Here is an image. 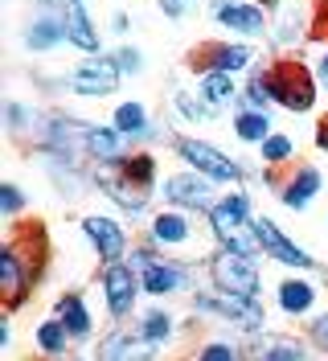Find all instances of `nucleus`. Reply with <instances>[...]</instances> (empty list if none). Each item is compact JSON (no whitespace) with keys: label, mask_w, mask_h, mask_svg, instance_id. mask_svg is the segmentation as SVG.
<instances>
[{"label":"nucleus","mask_w":328,"mask_h":361,"mask_svg":"<svg viewBox=\"0 0 328 361\" xmlns=\"http://www.w3.org/2000/svg\"><path fill=\"white\" fill-rule=\"evenodd\" d=\"M259 157H262L267 169H279V164H287V160H296V140H291L287 132H271L259 144Z\"/></svg>","instance_id":"7c9ffc66"},{"label":"nucleus","mask_w":328,"mask_h":361,"mask_svg":"<svg viewBox=\"0 0 328 361\" xmlns=\"http://www.w3.org/2000/svg\"><path fill=\"white\" fill-rule=\"evenodd\" d=\"M271 132H275V128H271V111L238 107V115H234V135H238L242 144H262Z\"/></svg>","instance_id":"cd10ccee"},{"label":"nucleus","mask_w":328,"mask_h":361,"mask_svg":"<svg viewBox=\"0 0 328 361\" xmlns=\"http://www.w3.org/2000/svg\"><path fill=\"white\" fill-rule=\"evenodd\" d=\"M156 259H160V250L152 247V243H148V247H131L128 250V259H123V263H128L131 271H148L156 263Z\"/></svg>","instance_id":"e433bc0d"},{"label":"nucleus","mask_w":328,"mask_h":361,"mask_svg":"<svg viewBox=\"0 0 328 361\" xmlns=\"http://www.w3.org/2000/svg\"><path fill=\"white\" fill-rule=\"evenodd\" d=\"M160 13H164L169 21H181V17H185V0H160Z\"/></svg>","instance_id":"ea45409f"},{"label":"nucleus","mask_w":328,"mask_h":361,"mask_svg":"<svg viewBox=\"0 0 328 361\" xmlns=\"http://www.w3.org/2000/svg\"><path fill=\"white\" fill-rule=\"evenodd\" d=\"M209 288H218V292H238V295H262L259 259L218 247L209 255Z\"/></svg>","instance_id":"20e7f679"},{"label":"nucleus","mask_w":328,"mask_h":361,"mask_svg":"<svg viewBox=\"0 0 328 361\" xmlns=\"http://www.w3.org/2000/svg\"><path fill=\"white\" fill-rule=\"evenodd\" d=\"M218 180L201 177L193 169H181L173 177H164V202L176 209H189V214H209L218 205Z\"/></svg>","instance_id":"0eeeda50"},{"label":"nucleus","mask_w":328,"mask_h":361,"mask_svg":"<svg viewBox=\"0 0 328 361\" xmlns=\"http://www.w3.org/2000/svg\"><path fill=\"white\" fill-rule=\"evenodd\" d=\"M111 128L123 135V140H148V135H152L148 107H144V103H135V99L119 103V107H115V115H111Z\"/></svg>","instance_id":"5701e85b"},{"label":"nucleus","mask_w":328,"mask_h":361,"mask_svg":"<svg viewBox=\"0 0 328 361\" xmlns=\"http://www.w3.org/2000/svg\"><path fill=\"white\" fill-rule=\"evenodd\" d=\"M62 42H66V21L54 8H42L33 21L25 25V49H33V54H54Z\"/></svg>","instance_id":"a211bd4d"},{"label":"nucleus","mask_w":328,"mask_h":361,"mask_svg":"<svg viewBox=\"0 0 328 361\" xmlns=\"http://www.w3.org/2000/svg\"><path fill=\"white\" fill-rule=\"evenodd\" d=\"M214 21L238 37H262L267 33V8L262 4H242V0H214Z\"/></svg>","instance_id":"f3484780"},{"label":"nucleus","mask_w":328,"mask_h":361,"mask_svg":"<svg viewBox=\"0 0 328 361\" xmlns=\"http://www.w3.org/2000/svg\"><path fill=\"white\" fill-rule=\"evenodd\" d=\"M246 361H312V341L291 333H250Z\"/></svg>","instance_id":"4468645a"},{"label":"nucleus","mask_w":328,"mask_h":361,"mask_svg":"<svg viewBox=\"0 0 328 361\" xmlns=\"http://www.w3.org/2000/svg\"><path fill=\"white\" fill-rule=\"evenodd\" d=\"M49 267V234L42 222H17L0 243V300L4 312H21L29 295L42 288Z\"/></svg>","instance_id":"f257e3e1"},{"label":"nucleus","mask_w":328,"mask_h":361,"mask_svg":"<svg viewBox=\"0 0 328 361\" xmlns=\"http://www.w3.org/2000/svg\"><path fill=\"white\" fill-rule=\"evenodd\" d=\"M308 341H312V349H320V353L328 357V312L308 320Z\"/></svg>","instance_id":"c9c22d12"},{"label":"nucleus","mask_w":328,"mask_h":361,"mask_svg":"<svg viewBox=\"0 0 328 361\" xmlns=\"http://www.w3.org/2000/svg\"><path fill=\"white\" fill-rule=\"evenodd\" d=\"M296 33H300V8H291V4H287L284 17H279V45H287Z\"/></svg>","instance_id":"58836bf2"},{"label":"nucleus","mask_w":328,"mask_h":361,"mask_svg":"<svg viewBox=\"0 0 328 361\" xmlns=\"http://www.w3.org/2000/svg\"><path fill=\"white\" fill-rule=\"evenodd\" d=\"M197 94L209 103V107H230V103H238V82H234V74H221V70H205V74H197Z\"/></svg>","instance_id":"b1692460"},{"label":"nucleus","mask_w":328,"mask_h":361,"mask_svg":"<svg viewBox=\"0 0 328 361\" xmlns=\"http://www.w3.org/2000/svg\"><path fill=\"white\" fill-rule=\"evenodd\" d=\"M99 288H103V304H107L111 320H128L144 295V283H140V271H131L128 263H103L99 271Z\"/></svg>","instance_id":"423d86ee"},{"label":"nucleus","mask_w":328,"mask_h":361,"mask_svg":"<svg viewBox=\"0 0 328 361\" xmlns=\"http://www.w3.org/2000/svg\"><path fill=\"white\" fill-rule=\"evenodd\" d=\"M185 4H189V0H185Z\"/></svg>","instance_id":"8fccbe9b"},{"label":"nucleus","mask_w":328,"mask_h":361,"mask_svg":"<svg viewBox=\"0 0 328 361\" xmlns=\"http://www.w3.org/2000/svg\"><path fill=\"white\" fill-rule=\"evenodd\" d=\"M148 243H152L160 255H176V250H189L197 243V222L189 209H160L152 214V222H148Z\"/></svg>","instance_id":"1a4fd4ad"},{"label":"nucleus","mask_w":328,"mask_h":361,"mask_svg":"<svg viewBox=\"0 0 328 361\" xmlns=\"http://www.w3.org/2000/svg\"><path fill=\"white\" fill-rule=\"evenodd\" d=\"M193 312L230 320V329H242V333H262V329H267V308H262L259 295H238V292L205 288V292H193Z\"/></svg>","instance_id":"7ed1b4c3"},{"label":"nucleus","mask_w":328,"mask_h":361,"mask_svg":"<svg viewBox=\"0 0 328 361\" xmlns=\"http://www.w3.org/2000/svg\"><path fill=\"white\" fill-rule=\"evenodd\" d=\"M66 4H87V0H66Z\"/></svg>","instance_id":"49530a36"},{"label":"nucleus","mask_w":328,"mask_h":361,"mask_svg":"<svg viewBox=\"0 0 328 361\" xmlns=\"http://www.w3.org/2000/svg\"><path fill=\"white\" fill-rule=\"evenodd\" d=\"M54 316L62 320L66 333L78 341V345L95 337V316H90L87 300H83L78 292H62V295H58V300H54Z\"/></svg>","instance_id":"aec40b11"},{"label":"nucleus","mask_w":328,"mask_h":361,"mask_svg":"<svg viewBox=\"0 0 328 361\" xmlns=\"http://www.w3.org/2000/svg\"><path fill=\"white\" fill-rule=\"evenodd\" d=\"M111 169H119L123 177H131L144 189H156V180H160V164L152 152H123L119 160H111Z\"/></svg>","instance_id":"393cba45"},{"label":"nucleus","mask_w":328,"mask_h":361,"mask_svg":"<svg viewBox=\"0 0 328 361\" xmlns=\"http://www.w3.org/2000/svg\"><path fill=\"white\" fill-rule=\"evenodd\" d=\"M87 157L99 160V164H111V160L123 157V135L115 128H95L90 123V135H87Z\"/></svg>","instance_id":"c85d7f7f"},{"label":"nucleus","mask_w":328,"mask_h":361,"mask_svg":"<svg viewBox=\"0 0 328 361\" xmlns=\"http://www.w3.org/2000/svg\"><path fill=\"white\" fill-rule=\"evenodd\" d=\"M21 209H25V193L17 189V180H0V214L13 222Z\"/></svg>","instance_id":"f704fd0d"},{"label":"nucleus","mask_w":328,"mask_h":361,"mask_svg":"<svg viewBox=\"0 0 328 361\" xmlns=\"http://www.w3.org/2000/svg\"><path fill=\"white\" fill-rule=\"evenodd\" d=\"M119 82H123V70L115 62V54H90L70 74V90L83 99H107L119 90Z\"/></svg>","instance_id":"6e6552de"},{"label":"nucleus","mask_w":328,"mask_h":361,"mask_svg":"<svg viewBox=\"0 0 328 361\" xmlns=\"http://www.w3.org/2000/svg\"><path fill=\"white\" fill-rule=\"evenodd\" d=\"M135 329L152 341V345H160V349H164V345L173 341V333H176V320H173V312H169V308L152 304V308H144V312L135 316Z\"/></svg>","instance_id":"a878e982"},{"label":"nucleus","mask_w":328,"mask_h":361,"mask_svg":"<svg viewBox=\"0 0 328 361\" xmlns=\"http://www.w3.org/2000/svg\"><path fill=\"white\" fill-rule=\"evenodd\" d=\"M316 82H320V87H328V49L320 54V62H316Z\"/></svg>","instance_id":"79ce46f5"},{"label":"nucleus","mask_w":328,"mask_h":361,"mask_svg":"<svg viewBox=\"0 0 328 361\" xmlns=\"http://www.w3.org/2000/svg\"><path fill=\"white\" fill-rule=\"evenodd\" d=\"M255 230H259V238H262V255H267V259H275V263H284V267H291V271H312L316 267L312 255H308L296 238H287L271 218H255Z\"/></svg>","instance_id":"dca6fc26"},{"label":"nucleus","mask_w":328,"mask_h":361,"mask_svg":"<svg viewBox=\"0 0 328 361\" xmlns=\"http://www.w3.org/2000/svg\"><path fill=\"white\" fill-rule=\"evenodd\" d=\"M33 341H37L42 357H66V353L74 349V337L66 333V324L58 320V316L42 320V324H37V333H33Z\"/></svg>","instance_id":"bb28decb"},{"label":"nucleus","mask_w":328,"mask_h":361,"mask_svg":"<svg viewBox=\"0 0 328 361\" xmlns=\"http://www.w3.org/2000/svg\"><path fill=\"white\" fill-rule=\"evenodd\" d=\"M4 128H8L13 135H25V132L37 128V115L29 111L25 103H4Z\"/></svg>","instance_id":"473e14b6"},{"label":"nucleus","mask_w":328,"mask_h":361,"mask_svg":"<svg viewBox=\"0 0 328 361\" xmlns=\"http://www.w3.org/2000/svg\"><path fill=\"white\" fill-rule=\"evenodd\" d=\"M95 185L107 193L111 202L119 205L123 214L131 218H140V214H148V202H152V189H144V185H135L131 177H123L119 169H111V164H99V173H95Z\"/></svg>","instance_id":"ddd939ff"},{"label":"nucleus","mask_w":328,"mask_h":361,"mask_svg":"<svg viewBox=\"0 0 328 361\" xmlns=\"http://www.w3.org/2000/svg\"><path fill=\"white\" fill-rule=\"evenodd\" d=\"M259 4H262V8H267V4H275V0H259Z\"/></svg>","instance_id":"de8ad7c7"},{"label":"nucleus","mask_w":328,"mask_h":361,"mask_svg":"<svg viewBox=\"0 0 328 361\" xmlns=\"http://www.w3.org/2000/svg\"><path fill=\"white\" fill-rule=\"evenodd\" d=\"M173 111H176V119H185V123H214L218 119V107H209L201 94H193V90H176L173 94Z\"/></svg>","instance_id":"c756f323"},{"label":"nucleus","mask_w":328,"mask_h":361,"mask_svg":"<svg viewBox=\"0 0 328 361\" xmlns=\"http://www.w3.org/2000/svg\"><path fill=\"white\" fill-rule=\"evenodd\" d=\"M176 157L185 160V169H193V173H201V177L218 180V185H230V180L246 177L238 160H230L214 140H201V135H181V140H176Z\"/></svg>","instance_id":"39448f33"},{"label":"nucleus","mask_w":328,"mask_h":361,"mask_svg":"<svg viewBox=\"0 0 328 361\" xmlns=\"http://www.w3.org/2000/svg\"><path fill=\"white\" fill-rule=\"evenodd\" d=\"M316 4H328V0H316Z\"/></svg>","instance_id":"09e8293b"},{"label":"nucleus","mask_w":328,"mask_h":361,"mask_svg":"<svg viewBox=\"0 0 328 361\" xmlns=\"http://www.w3.org/2000/svg\"><path fill=\"white\" fill-rule=\"evenodd\" d=\"M156 353H160V345H152L135 324L131 329L128 324H115L95 345V361H156Z\"/></svg>","instance_id":"9d476101"},{"label":"nucleus","mask_w":328,"mask_h":361,"mask_svg":"<svg viewBox=\"0 0 328 361\" xmlns=\"http://www.w3.org/2000/svg\"><path fill=\"white\" fill-rule=\"evenodd\" d=\"M111 29H115V33H128V13H115V17H111Z\"/></svg>","instance_id":"37998d69"},{"label":"nucleus","mask_w":328,"mask_h":361,"mask_svg":"<svg viewBox=\"0 0 328 361\" xmlns=\"http://www.w3.org/2000/svg\"><path fill=\"white\" fill-rule=\"evenodd\" d=\"M62 21H66V45L83 49L87 58L103 49V45H99V25H95V17L87 13V4H66Z\"/></svg>","instance_id":"4be33fe9"},{"label":"nucleus","mask_w":328,"mask_h":361,"mask_svg":"<svg viewBox=\"0 0 328 361\" xmlns=\"http://www.w3.org/2000/svg\"><path fill=\"white\" fill-rule=\"evenodd\" d=\"M83 234H87V243L95 247V255H99L103 263H123V259H128L131 238L115 218H107V214H87V218H83Z\"/></svg>","instance_id":"f8f14e48"},{"label":"nucleus","mask_w":328,"mask_h":361,"mask_svg":"<svg viewBox=\"0 0 328 361\" xmlns=\"http://www.w3.org/2000/svg\"><path fill=\"white\" fill-rule=\"evenodd\" d=\"M316 148H320V152H328V111L320 115V123H316Z\"/></svg>","instance_id":"a19ab883"},{"label":"nucleus","mask_w":328,"mask_h":361,"mask_svg":"<svg viewBox=\"0 0 328 361\" xmlns=\"http://www.w3.org/2000/svg\"><path fill=\"white\" fill-rule=\"evenodd\" d=\"M262 78V87L271 90L275 107H284L291 115H304L316 107V94H320V82H316V70H308L304 62L296 58H279V62H267V66L255 70Z\"/></svg>","instance_id":"f03ea898"},{"label":"nucleus","mask_w":328,"mask_h":361,"mask_svg":"<svg viewBox=\"0 0 328 361\" xmlns=\"http://www.w3.org/2000/svg\"><path fill=\"white\" fill-rule=\"evenodd\" d=\"M42 4H45V8H54V4H62V8H66V0H42Z\"/></svg>","instance_id":"c03bdc74"},{"label":"nucleus","mask_w":328,"mask_h":361,"mask_svg":"<svg viewBox=\"0 0 328 361\" xmlns=\"http://www.w3.org/2000/svg\"><path fill=\"white\" fill-rule=\"evenodd\" d=\"M271 103H275V99H271V90L262 87V78H259V74H255V78H250V82L242 87V94H238V107H255V111H271Z\"/></svg>","instance_id":"72a5a7b5"},{"label":"nucleus","mask_w":328,"mask_h":361,"mask_svg":"<svg viewBox=\"0 0 328 361\" xmlns=\"http://www.w3.org/2000/svg\"><path fill=\"white\" fill-rule=\"evenodd\" d=\"M140 283H144V295L169 300V295L193 288V271L185 267V263H176V259H169V255H160L148 271H140Z\"/></svg>","instance_id":"2eb2a0df"},{"label":"nucleus","mask_w":328,"mask_h":361,"mask_svg":"<svg viewBox=\"0 0 328 361\" xmlns=\"http://www.w3.org/2000/svg\"><path fill=\"white\" fill-rule=\"evenodd\" d=\"M316 300H320V292H316L312 279H296V275H287V279H279V288H275V304H279V312L296 316V320L316 312Z\"/></svg>","instance_id":"6ab92c4d"},{"label":"nucleus","mask_w":328,"mask_h":361,"mask_svg":"<svg viewBox=\"0 0 328 361\" xmlns=\"http://www.w3.org/2000/svg\"><path fill=\"white\" fill-rule=\"evenodd\" d=\"M193 361H246V345H238L230 337H209L197 349Z\"/></svg>","instance_id":"2f4dec72"},{"label":"nucleus","mask_w":328,"mask_h":361,"mask_svg":"<svg viewBox=\"0 0 328 361\" xmlns=\"http://www.w3.org/2000/svg\"><path fill=\"white\" fill-rule=\"evenodd\" d=\"M45 361H70V353H66V357H45Z\"/></svg>","instance_id":"a18cd8bd"},{"label":"nucleus","mask_w":328,"mask_h":361,"mask_svg":"<svg viewBox=\"0 0 328 361\" xmlns=\"http://www.w3.org/2000/svg\"><path fill=\"white\" fill-rule=\"evenodd\" d=\"M189 66H193L197 74H205V70L238 74V70L255 66V45L250 42H205L193 58H189Z\"/></svg>","instance_id":"9b49d317"},{"label":"nucleus","mask_w":328,"mask_h":361,"mask_svg":"<svg viewBox=\"0 0 328 361\" xmlns=\"http://www.w3.org/2000/svg\"><path fill=\"white\" fill-rule=\"evenodd\" d=\"M324 189V177H320V169L316 164H296V173L279 185V197H284L287 209H308L312 197Z\"/></svg>","instance_id":"412c9836"},{"label":"nucleus","mask_w":328,"mask_h":361,"mask_svg":"<svg viewBox=\"0 0 328 361\" xmlns=\"http://www.w3.org/2000/svg\"><path fill=\"white\" fill-rule=\"evenodd\" d=\"M115 62H119L123 74H140V70H144V54H140L135 45H119V49H115Z\"/></svg>","instance_id":"4c0bfd02"}]
</instances>
